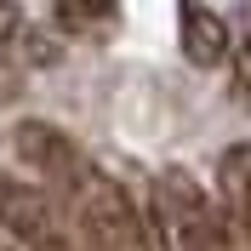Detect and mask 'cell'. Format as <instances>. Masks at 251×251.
Returning a JSON list of instances; mask_svg holds the SVG:
<instances>
[{
    "mask_svg": "<svg viewBox=\"0 0 251 251\" xmlns=\"http://www.w3.org/2000/svg\"><path fill=\"white\" fill-rule=\"evenodd\" d=\"M51 183L63 188V200L75 211L80 234L92 240V251H154L149 246V223L137 217L131 194H126L109 172H97L86 154H80L63 177H51Z\"/></svg>",
    "mask_w": 251,
    "mask_h": 251,
    "instance_id": "1",
    "label": "cell"
},
{
    "mask_svg": "<svg viewBox=\"0 0 251 251\" xmlns=\"http://www.w3.org/2000/svg\"><path fill=\"white\" fill-rule=\"evenodd\" d=\"M154 228L166 251H246L228 228V217L205 200V188L177 166L154 177Z\"/></svg>",
    "mask_w": 251,
    "mask_h": 251,
    "instance_id": "2",
    "label": "cell"
},
{
    "mask_svg": "<svg viewBox=\"0 0 251 251\" xmlns=\"http://www.w3.org/2000/svg\"><path fill=\"white\" fill-rule=\"evenodd\" d=\"M0 228H6L23 251H80L57 205H51L34 183L6 177V172H0Z\"/></svg>",
    "mask_w": 251,
    "mask_h": 251,
    "instance_id": "3",
    "label": "cell"
},
{
    "mask_svg": "<svg viewBox=\"0 0 251 251\" xmlns=\"http://www.w3.org/2000/svg\"><path fill=\"white\" fill-rule=\"evenodd\" d=\"M12 149L23 154V166H34L40 177H63V172L80 160L75 137H69V131H57L51 120H23V126L12 131Z\"/></svg>",
    "mask_w": 251,
    "mask_h": 251,
    "instance_id": "4",
    "label": "cell"
},
{
    "mask_svg": "<svg viewBox=\"0 0 251 251\" xmlns=\"http://www.w3.org/2000/svg\"><path fill=\"white\" fill-rule=\"evenodd\" d=\"M177 23H183V57L194 63V69H217V63L234 51L228 23H223V12H211V6H194V0H188L183 12H177Z\"/></svg>",
    "mask_w": 251,
    "mask_h": 251,
    "instance_id": "5",
    "label": "cell"
},
{
    "mask_svg": "<svg viewBox=\"0 0 251 251\" xmlns=\"http://www.w3.org/2000/svg\"><path fill=\"white\" fill-rule=\"evenodd\" d=\"M223 217L234 240L251 251V143H234L223 154Z\"/></svg>",
    "mask_w": 251,
    "mask_h": 251,
    "instance_id": "6",
    "label": "cell"
},
{
    "mask_svg": "<svg viewBox=\"0 0 251 251\" xmlns=\"http://www.w3.org/2000/svg\"><path fill=\"white\" fill-rule=\"evenodd\" d=\"M57 29L69 34H109L114 23H120V6H80V0H69V6H57Z\"/></svg>",
    "mask_w": 251,
    "mask_h": 251,
    "instance_id": "7",
    "label": "cell"
},
{
    "mask_svg": "<svg viewBox=\"0 0 251 251\" xmlns=\"http://www.w3.org/2000/svg\"><path fill=\"white\" fill-rule=\"evenodd\" d=\"M234 80H240V97L251 103V40H240V46H234Z\"/></svg>",
    "mask_w": 251,
    "mask_h": 251,
    "instance_id": "8",
    "label": "cell"
},
{
    "mask_svg": "<svg viewBox=\"0 0 251 251\" xmlns=\"http://www.w3.org/2000/svg\"><path fill=\"white\" fill-rule=\"evenodd\" d=\"M17 17H23V12H17V6H6V0H0V40H12V29H17Z\"/></svg>",
    "mask_w": 251,
    "mask_h": 251,
    "instance_id": "9",
    "label": "cell"
},
{
    "mask_svg": "<svg viewBox=\"0 0 251 251\" xmlns=\"http://www.w3.org/2000/svg\"><path fill=\"white\" fill-rule=\"evenodd\" d=\"M0 251H6V246H0Z\"/></svg>",
    "mask_w": 251,
    "mask_h": 251,
    "instance_id": "10",
    "label": "cell"
}]
</instances>
